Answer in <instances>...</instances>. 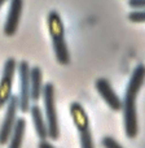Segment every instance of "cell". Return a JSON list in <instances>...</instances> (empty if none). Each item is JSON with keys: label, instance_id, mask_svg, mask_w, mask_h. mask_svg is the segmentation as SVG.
Listing matches in <instances>:
<instances>
[{"label": "cell", "instance_id": "1", "mask_svg": "<svg viewBox=\"0 0 145 148\" xmlns=\"http://www.w3.org/2000/svg\"><path fill=\"white\" fill-rule=\"evenodd\" d=\"M145 81V65L139 64L133 69L126 88L123 99V120H125V131L127 138L133 139L138 135V112H136V99Z\"/></svg>", "mask_w": 145, "mask_h": 148}, {"label": "cell", "instance_id": "2", "mask_svg": "<svg viewBox=\"0 0 145 148\" xmlns=\"http://www.w3.org/2000/svg\"><path fill=\"white\" fill-rule=\"evenodd\" d=\"M47 25L48 31L52 39L54 56L59 64L69 65L70 64V52L67 47L66 39H65V27L61 20V16L56 10H51L47 17Z\"/></svg>", "mask_w": 145, "mask_h": 148}, {"label": "cell", "instance_id": "3", "mask_svg": "<svg viewBox=\"0 0 145 148\" xmlns=\"http://www.w3.org/2000/svg\"><path fill=\"white\" fill-rule=\"evenodd\" d=\"M44 104V116H46L47 126H48V138L57 140L60 138V125L59 116L56 108V96H54V86L52 83H46L42 94Z\"/></svg>", "mask_w": 145, "mask_h": 148}, {"label": "cell", "instance_id": "4", "mask_svg": "<svg viewBox=\"0 0 145 148\" xmlns=\"http://www.w3.org/2000/svg\"><path fill=\"white\" fill-rule=\"evenodd\" d=\"M70 116H71L73 122L78 130L80 148H95L91 127H89L88 114L84 110L83 105L78 101H73L70 104Z\"/></svg>", "mask_w": 145, "mask_h": 148}, {"label": "cell", "instance_id": "5", "mask_svg": "<svg viewBox=\"0 0 145 148\" xmlns=\"http://www.w3.org/2000/svg\"><path fill=\"white\" fill-rule=\"evenodd\" d=\"M20 86H18V104L22 113H27L31 107V94H30V65L27 61H21L17 65Z\"/></svg>", "mask_w": 145, "mask_h": 148}, {"label": "cell", "instance_id": "6", "mask_svg": "<svg viewBox=\"0 0 145 148\" xmlns=\"http://www.w3.org/2000/svg\"><path fill=\"white\" fill-rule=\"evenodd\" d=\"M17 61L13 57H9L4 64L1 78H0V109L8 104L9 99L13 95L12 88L16 72H17Z\"/></svg>", "mask_w": 145, "mask_h": 148}, {"label": "cell", "instance_id": "7", "mask_svg": "<svg viewBox=\"0 0 145 148\" xmlns=\"http://www.w3.org/2000/svg\"><path fill=\"white\" fill-rule=\"evenodd\" d=\"M5 116L4 120L0 126V144H5L9 142V138L13 133L16 123H17V114L20 110V104H18V96L17 95H12V97L9 99L8 104L5 105Z\"/></svg>", "mask_w": 145, "mask_h": 148}, {"label": "cell", "instance_id": "8", "mask_svg": "<svg viewBox=\"0 0 145 148\" xmlns=\"http://www.w3.org/2000/svg\"><path fill=\"white\" fill-rule=\"evenodd\" d=\"M95 87H96L99 95L104 99V101L110 107V109L115 110V112L122 109L123 101L119 99V96L117 95V92L114 91V88L112 87V84L108 79L99 78L95 83Z\"/></svg>", "mask_w": 145, "mask_h": 148}, {"label": "cell", "instance_id": "9", "mask_svg": "<svg viewBox=\"0 0 145 148\" xmlns=\"http://www.w3.org/2000/svg\"><path fill=\"white\" fill-rule=\"evenodd\" d=\"M23 10V0H10L7 20L4 23V34L7 36H13L17 33L20 20Z\"/></svg>", "mask_w": 145, "mask_h": 148}, {"label": "cell", "instance_id": "10", "mask_svg": "<svg viewBox=\"0 0 145 148\" xmlns=\"http://www.w3.org/2000/svg\"><path fill=\"white\" fill-rule=\"evenodd\" d=\"M29 112L31 114V120H33V125L36 131V135L39 136L40 140H47V138H48V126H47L46 116H44L42 108L35 103L30 107Z\"/></svg>", "mask_w": 145, "mask_h": 148}, {"label": "cell", "instance_id": "11", "mask_svg": "<svg viewBox=\"0 0 145 148\" xmlns=\"http://www.w3.org/2000/svg\"><path fill=\"white\" fill-rule=\"evenodd\" d=\"M43 73L39 66L30 68V94L31 101L38 103L43 94Z\"/></svg>", "mask_w": 145, "mask_h": 148}, {"label": "cell", "instance_id": "12", "mask_svg": "<svg viewBox=\"0 0 145 148\" xmlns=\"http://www.w3.org/2000/svg\"><path fill=\"white\" fill-rule=\"evenodd\" d=\"M26 133V120L25 118H18L17 123H16L13 133L9 138V147L8 148H21L23 143V138H25Z\"/></svg>", "mask_w": 145, "mask_h": 148}, {"label": "cell", "instance_id": "13", "mask_svg": "<svg viewBox=\"0 0 145 148\" xmlns=\"http://www.w3.org/2000/svg\"><path fill=\"white\" fill-rule=\"evenodd\" d=\"M128 20L135 23L145 22V10H133L128 14Z\"/></svg>", "mask_w": 145, "mask_h": 148}, {"label": "cell", "instance_id": "14", "mask_svg": "<svg viewBox=\"0 0 145 148\" xmlns=\"http://www.w3.org/2000/svg\"><path fill=\"white\" fill-rule=\"evenodd\" d=\"M101 144L104 148H123L114 138H112V136H104L101 140Z\"/></svg>", "mask_w": 145, "mask_h": 148}, {"label": "cell", "instance_id": "15", "mask_svg": "<svg viewBox=\"0 0 145 148\" xmlns=\"http://www.w3.org/2000/svg\"><path fill=\"white\" fill-rule=\"evenodd\" d=\"M128 7L135 10H145V0H128Z\"/></svg>", "mask_w": 145, "mask_h": 148}, {"label": "cell", "instance_id": "16", "mask_svg": "<svg viewBox=\"0 0 145 148\" xmlns=\"http://www.w3.org/2000/svg\"><path fill=\"white\" fill-rule=\"evenodd\" d=\"M39 148H54L53 144H51L47 140H40V143H39Z\"/></svg>", "mask_w": 145, "mask_h": 148}, {"label": "cell", "instance_id": "17", "mask_svg": "<svg viewBox=\"0 0 145 148\" xmlns=\"http://www.w3.org/2000/svg\"><path fill=\"white\" fill-rule=\"evenodd\" d=\"M5 1H7V0H0V8H1L3 5L5 4Z\"/></svg>", "mask_w": 145, "mask_h": 148}]
</instances>
